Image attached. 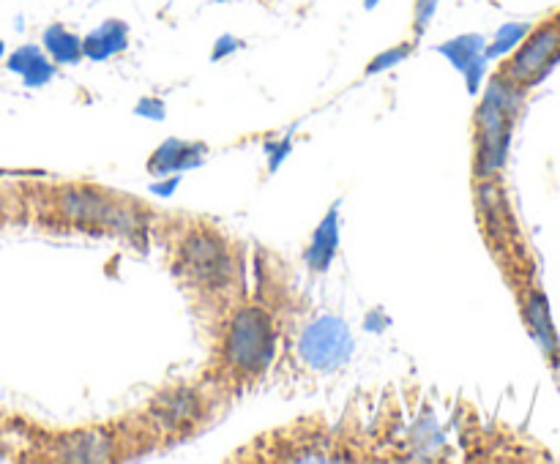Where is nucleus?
<instances>
[{
	"label": "nucleus",
	"mask_w": 560,
	"mask_h": 464,
	"mask_svg": "<svg viewBox=\"0 0 560 464\" xmlns=\"http://www.w3.org/2000/svg\"><path fill=\"white\" fill-rule=\"evenodd\" d=\"M277 349V336H273V322L257 306L235 311L233 322L224 336V360L241 374H260L268 369Z\"/></svg>",
	"instance_id": "f257e3e1"
},
{
	"label": "nucleus",
	"mask_w": 560,
	"mask_h": 464,
	"mask_svg": "<svg viewBox=\"0 0 560 464\" xmlns=\"http://www.w3.org/2000/svg\"><path fill=\"white\" fill-rule=\"evenodd\" d=\"M514 91L512 82L495 80L487 91L485 102L479 107V151H476V164L479 175L490 178L501 169L503 156H506L509 136H512V118H514Z\"/></svg>",
	"instance_id": "f03ea898"
},
{
	"label": "nucleus",
	"mask_w": 560,
	"mask_h": 464,
	"mask_svg": "<svg viewBox=\"0 0 560 464\" xmlns=\"http://www.w3.org/2000/svg\"><path fill=\"white\" fill-rule=\"evenodd\" d=\"M560 58V27L556 22H545L530 36L520 41V49L503 69V80L514 87L534 85L547 74L552 63Z\"/></svg>",
	"instance_id": "7ed1b4c3"
},
{
	"label": "nucleus",
	"mask_w": 560,
	"mask_h": 464,
	"mask_svg": "<svg viewBox=\"0 0 560 464\" xmlns=\"http://www.w3.org/2000/svg\"><path fill=\"white\" fill-rule=\"evenodd\" d=\"M58 213L77 224H96V227L131 229V211L120 207L113 197L91 186H66L58 194Z\"/></svg>",
	"instance_id": "20e7f679"
},
{
	"label": "nucleus",
	"mask_w": 560,
	"mask_h": 464,
	"mask_svg": "<svg viewBox=\"0 0 560 464\" xmlns=\"http://www.w3.org/2000/svg\"><path fill=\"white\" fill-rule=\"evenodd\" d=\"M299 353L312 369L331 371L342 366L353 353L350 328L339 317H320L301 333Z\"/></svg>",
	"instance_id": "39448f33"
},
{
	"label": "nucleus",
	"mask_w": 560,
	"mask_h": 464,
	"mask_svg": "<svg viewBox=\"0 0 560 464\" xmlns=\"http://www.w3.org/2000/svg\"><path fill=\"white\" fill-rule=\"evenodd\" d=\"M180 257H184L186 271L191 278L208 287H219V284L230 282V254L228 246L211 233H195L184 240L180 246Z\"/></svg>",
	"instance_id": "423d86ee"
},
{
	"label": "nucleus",
	"mask_w": 560,
	"mask_h": 464,
	"mask_svg": "<svg viewBox=\"0 0 560 464\" xmlns=\"http://www.w3.org/2000/svg\"><path fill=\"white\" fill-rule=\"evenodd\" d=\"M485 47L487 41L485 36H479V33H465V36L448 38V41L438 44V52H441L454 69L463 71L465 80H468L470 93H476V87H479L481 82V74H485V63H487Z\"/></svg>",
	"instance_id": "0eeeda50"
},
{
	"label": "nucleus",
	"mask_w": 560,
	"mask_h": 464,
	"mask_svg": "<svg viewBox=\"0 0 560 464\" xmlns=\"http://www.w3.org/2000/svg\"><path fill=\"white\" fill-rule=\"evenodd\" d=\"M113 451V437L104 429L71 431L58 442V459L63 462H104Z\"/></svg>",
	"instance_id": "6e6552de"
},
{
	"label": "nucleus",
	"mask_w": 560,
	"mask_h": 464,
	"mask_svg": "<svg viewBox=\"0 0 560 464\" xmlns=\"http://www.w3.org/2000/svg\"><path fill=\"white\" fill-rule=\"evenodd\" d=\"M206 158V145L202 142H180L167 140L159 145L148 162V172L153 175H170V172H184V169L200 167Z\"/></svg>",
	"instance_id": "1a4fd4ad"
},
{
	"label": "nucleus",
	"mask_w": 560,
	"mask_h": 464,
	"mask_svg": "<svg viewBox=\"0 0 560 464\" xmlns=\"http://www.w3.org/2000/svg\"><path fill=\"white\" fill-rule=\"evenodd\" d=\"M197 413H200V402H197V393L189 391V388H175V391L162 393L153 402V418L164 429H184V426L195 424Z\"/></svg>",
	"instance_id": "9d476101"
},
{
	"label": "nucleus",
	"mask_w": 560,
	"mask_h": 464,
	"mask_svg": "<svg viewBox=\"0 0 560 464\" xmlns=\"http://www.w3.org/2000/svg\"><path fill=\"white\" fill-rule=\"evenodd\" d=\"M339 249V202H334L331 211L323 216L317 229L312 233L310 249H306V265L315 273L328 271Z\"/></svg>",
	"instance_id": "9b49d317"
},
{
	"label": "nucleus",
	"mask_w": 560,
	"mask_h": 464,
	"mask_svg": "<svg viewBox=\"0 0 560 464\" xmlns=\"http://www.w3.org/2000/svg\"><path fill=\"white\" fill-rule=\"evenodd\" d=\"M126 47H129V25L120 20L102 22L82 38V55L91 60H107L124 52Z\"/></svg>",
	"instance_id": "f8f14e48"
},
{
	"label": "nucleus",
	"mask_w": 560,
	"mask_h": 464,
	"mask_svg": "<svg viewBox=\"0 0 560 464\" xmlns=\"http://www.w3.org/2000/svg\"><path fill=\"white\" fill-rule=\"evenodd\" d=\"M5 66H9V71H14L16 76H22V82H25L27 87L47 85L55 74L52 60H49L47 52L38 49L36 44H25V47L14 49V52L9 55V60H5Z\"/></svg>",
	"instance_id": "ddd939ff"
},
{
	"label": "nucleus",
	"mask_w": 560,
	"mask_h": 464,
	"mask_svg": "<svg viewBox=\"0 0 560 464\" xmlns=\"http://www.w3.org/2000/svg\"><path fill=\"white\" fill-rule=\"evenodd\" d=\"M44 52L55 60V63L71 66L82 58V38L74 36L69 27L63 25H49L44 31Z\"/></svg>",
	"instance_id": "4468645a"
},
{
	"label": "nucleus",
	"mask_w": 560,
	"mask_h": 464,
	"mask_svg": "<svg viewBox=\"0 0 560 464\" xmlns=\"http://www.w3.org/2000/svg\"><path fill=\"white\" fill-rule=\"evenodd\" d=\"M525 317H528V322H530V328H534L536 338L545 344L547 353H552V349H556V331H552L550 311H547L545 295H539V293L530 295L528 306H525Z\"/></svg>",
	"instance_id": "2eb2a0df"
},
{
	"label": "nucleus",
	"mask_w": 560,
	"mask_h": 464,
	"mask_svg": "<svg viewBox=\"0 0 560 464\" xmlns=\"http://www.w3.org/2000/svg\"><path fill=\"white\" fill-rule=\"evenodd\" d=\"M525 36H528V25H517V22L503 25L501 31H498L495 41H492L490 47H485V58H501V55H506L512 47H520V41H523Z\"/></svg>",
	"instance_id": "dca6fc26"
},
{
	"label": "nucleus",
	"mask_w": 560,
	"mask_h": 464,
	"mask_svg": "<svg viewBox=\"0 0 560 464\" xmlns=\"http://www.w3.org/2000/svg\"><path fill=\"white\" fill-rule=\"evenodd\" d=\"M410 52H413V44H399V47L386 49V52H381L375 60H372L370 66H366V74H381V71H386V69H392V66L402 63V60L408 58Z\"/></svg>",
	"instance_id": "f3484780"
},
{
	"label": "nucleus",
	"mask_w": 560,
	"mask_h": 464,
	"mask_svg": "<svg viewBox=\"0 0 560 464\" xmlns=\"http://www.w3.org/2000/svg\"><path fill=\"white\" fill-rule=\"evenodd\" d=\"M438 3H441V0H416V5H413L416 36H424V31H427V27H430L432 16H435Z\"/></svg>",
	"instance_id": "a211bd4d"
},
{
	"label": "nucleus",
	"mask_w": 560,
	"mask_h": 464,
	"mask_svg": "<svg viewBox=\"0 0 560 464\" xmlns=\"http://www.w3.org/2000/svg\"><path fill=\"white\" fill-rule=\"evenodd\" d=\"M241 47H244V44H241L235 36H219V41L213 44L211 58L213 60H222V58H228V55H233L235 49H241Z\"/></svg>",
	"instance_id": "6ab92c4d"
},
{
	"label": "nucleus",
	"mask_w": 560,
	"mask_h": 464,
	"mask_svg": "<svg viewBox=\"0 0 560 464\" xmlns=\"http://www.w3.org/2000/svg\"><path fill=\"white\" fill-rule=\"evenodd\" d=\"M137 115H142V118H153V120H162L164 118V107L159 98H142L140 104H137Z\"/></svg>",
	"instance_id": "aec40b11"
},
{
	"label": "nucleus",
	"mask_w": 560,
	"mask_h": 464,
	"mask_svg": "<svg viewBox=\"0 0 560 464\" xmlns=\"http://www.w3.org/2000/svg\"><path fill=\"white\" fill-rule=\"evenodd\" d=\"M377 3H381V0H364V9H375Z\"/></svg>",
	"instance_id": "412c9836"
},
{
	"label": "nucleus",
	"mask_w": 560,
	"mask_h": 464,
	"mask_svg": "<svg viewBox=\"0 0 560 464\" xmlns=\"http://www.w3.org/2000/svg\"><path fill=\"white\" fill-rule=\"evenodd\" d=\"M3 52H5V47H3V41H0V58H3Z\"/></svg>",
	"instance_id": "4be33fe9"
},
{
	"label": "nucleus",
	"mask_w": 560,
	"mask_h": 464,
	"mask_svg": "<svg viewBox=\"0 0 560 464\" xmlns=\"http://www.w3.org/2000/svg\"><path fill=\"white\" fill-rule=\"evenodd\" d=\"M552 22H556V25L560 27V14H558V16H556V20H552Z\"/></svg>",
	"instance_id": "5701e85b"
},
{
	"label": "nucleus",
	"mask_w": 560,
	"mask_h": 464,
	"mask_svg": "<svg viewBox=\"0 0 560 464\" xmlns=\"http://www.w3.org/2000/svg\"><path fill=\"white\" fill-rule=\"evenodd\" d=\"M217 3H233V0H217Z\"/></svg>",
	"instance_id": "b1692460"
}]
</instances>
